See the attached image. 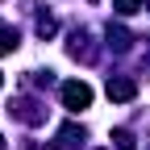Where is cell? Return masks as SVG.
<instances>
[{"label": "cell", "instance_id": "obj_6", "mask_svg": "<svg viewBox=\"0 0 150 150\" xmlns=\"http://www.w3.org/2000/svg\"><path fill=\"white\" fill-rule=\"evenodd\" d=\"M112 142H117V150H138V142H134L129 129H112Z\"/></svg>", "mask_w": 150, "mask_h": 150}, {"label": "cell", "instance_id": "obj_7", "mask_svg": "<svg viewBox=\"0 0 150 150\" xmlns=\"http://www.w3.org/2000/svg\"><path fill=\"white\" fill-rule=\"evenodd\" d=\"M54 29H59V21H54L50 13H46V17H38V38H50Z\"/></svg>", "mask_w": 150, "mask_h": 150}, {"label": "cell", "instance_id": "obj_5", "mask_svg": "<svg viewBox=\"0 0 150 150\" xmlns=\"http://www.w3.org/2000/svg\"><path fill=\"white\" fill-rule=\"evenodd\" d=\"M17 46H21V42H17V29H13V25H4V21H0V54H13Z\"/></svg>", "mask_w": 150, "mask_h": 150}, {"label": "cell", "instance_id": "obj_3", "mask_svg": "<svg viewBox=\"0 0 150 150\" xmlns=\"http://www.w3.org/2000/svg\"><path fill=\"white\" fill-rule=\"evenodd\" d=\"M108 100H117V104H129V100H134L138 96V83L134 79H125V75H108Z\"/></svg>", "mask_w": 150, "mask_h": 150}, {"label": "cell", "instance_id": "obj_11", "mask_svg": "<svg viewBox=\"0 0 150 150\" xmlns=\"http://www.w3.org/2000/svg\"><path fill=\"white\" fill-rule=\"evenodd\" d=\"M0 83H4V75H0Z\"/></svg>", "mask_w": 150, "mask_h": 150}, {"label": "cell", "instance_id": "obj_1", "mask_svg": "<svg viewBox=\"0 0 150 150\" xmlns=\"http://www.w3.org/2000/svg\"><path fill=\"white\" fill-rule=\"evenodd\" d=\"M63 104H67L71 112H83V108L92 104V88H88L83 79H71V83H63Z\"/></svg>", "mask_w": 150, "mask_h": 150}, {"label": "cell", "instance_id": "obj_12", "mask_svg": "<svg viewBox=\"0 0 150 150\" xmlns=\"http://www.w3.org/2000/svg\"><path fill=\"white\" fill-rule=\"evenodd\" d=\"M146 8H150V0H146Z\"/></svg>", "mask_w": 150, "mask_h": 150}, {"label": "cell", "instance_id": "obj_8", "mask_svg": "<svg viewBox=\"0 0 150 150\" xmlns=\"http://www.w3.org/2000/svg\"><path fill=\"white\" fill-rule=\"evenodd\" d=\"M112 8H117L121 17H129V13H138V0H112Z\"/></svg>", "mask_w": 150, "mask_h": 150}, {"label": "cell", "instance_id": "obj_10", "mask_svg": "<svg viewBox=\"0 0 150 150\" xmlns=\"http://www.w3.org/2000/svg\"><path fill=\"white\" fill-rule=\"evenodd\" d=\"M88 4H96V0H88Z\"/></svg>", "mask_w": 150, "mask_h": 150}, {"label": "cell", "instance_id": "obj_4", "mask_svg": "<svg viewBox=\"0 0 150 150\" xmlns=\"http://www.w3.org/2000/svg\"><path fill=\"white\" fill-rule=\"evenodd\" d=\"M67 54H71V59H83V63H92V59H96V50H92L88 33H79V29L71 33V46H67Z\"/></svg>", "mask_w": 150, "mask_h": 150}, {"label": "cell", "instance_id": "obj_2", "mask_svg": "<svg viewBox=\"0 0 150 150\" xmlns=\"http://www.w3.org/2000/svg\"><path fill=\"white\" fill-rule=\"evenodd\" d=\"M8 112H13L17 121H25V125H42V121H46V108L38 104V100H29V96L13 100V104H8Z\"/></svg>", "mask_w": 150, "mask_h": 150}, {"label": "cell", "instance_id": "obj_9", "mask_svg": "<svg viewBox=\"0 0 150 150\" xmlns=\"http://www.w3.org/2000/svg\"><path fill=\"white\" fill-rule=\"evenodd\" d=\"M0 150H4V138H0Z\"/></svg>", "mask_w": 150, "mask_h": 150}]
</instances>
